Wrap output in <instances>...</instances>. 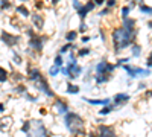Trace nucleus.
Segmentation results:
<instances>
[{"instance_id": "f257e3e1", "label": "nucleus", "mask_w": 152, "mask_h": 137, "mask_svg": "<svg viewBox=\"0 0 152 137\" xmlns=\"http://www.w3.org/2000/svg\"><path fill=\"white\" fill-rule=\"evenodd\" d=\"M135 35L137 34L128 32L122 26L114 28L111 32V43H113V49H114V55H119L126 47L132 46L135 43Z\"/></svg>"}, {"instance_id": "f03ea898", "label": "nucleus", "mask_w": 152, "mask_h": 137, "mask_svg": "<svg viewBox=\"0 0 152 137\" xmlns=\"http://www.w3.org/2000/svg\"><path fill=\"white\" fill-rule=\"evenodd\" d=\"M64 119V125L67 127V130L73 134H84V127H85V120L82 119V116H79L75 111H67L62 116Z\"/></svg>"}, {"instance_id": "7ed1b4c3", "label": "nucleus", "mask_w": 152, "mask_h": 137, "mask_svg": "<svg viewBox=\"0 0 152 137\" xmlns=\"http://www.w3.org/2000/svg\"><path fill=\"white\" fill-rule=\"evenodd\" d=\"M49 40L47 35H41L40 32H37L34 37H31V38H28V49H31V51H34L37 55L43 52V49L46 46Z\"/></svg>"}, {"instance_id": "20e7f679", "label": "nucleus", "mask_w": 152, "mask_h": 137, "mask_svg": "<svg viewBox=\"0 0 152 137\" xmlns=\"http://www.w3.org/2000/svg\"><path fill=\"white\" fill-rule=\"evenodd\" d=\"M20 40H21L20 35H15V34H12V32H9V31H6V29L0 31V41H2L5 46L11 47V49L15 47V46H18V44H20Z\"/></svg>"}, {"instance_id": "39448f33", "label": "nucleus", "mask_w": 152, "mask_h": 137, "mask_svg": "<svg viewBox=\"0 0 152 137\" xmlns=\"http://www.w3.org/2000/svg\"><path fill=\"white\" fill-rule=\"evenodd\" d=\"M26 134L28 137H46L47 130L41 120H31V130Z\"/></svg>"}, {"instance_id": "423d86ee", "label": "nucleus", "mask_w": 152, "mask_h": 137, "mask_svg": "<svg viewBox=\"0 0 152 137\" xmlns=\"http://www.w3.org/2000/svg\"><path fill=\"white\" fill-rule=\"evenodd\" d=\"M34 87H35L37 90H40L43 95H46L47 97H56L55 92L52 90V87H50V84H49V81H47V78H46V76H44V78H41L40 81L34 82Z\"/></svg>"}, {"instance_id": "0eeeda50", "label": "nucleus", "mask_w": 152, "mask_h": 137, "mask_svg": "<svg viewBox=\"0 0 152 137\" xmlns=\"http://www.w3.org/2000/svg\"><path fill=\"white\" fill-rule=\"evenodd\" d=\"M117 69L116 64L108 63L107 59H100L99 63L94 66V75H102V73H113Z\"/></svg>"}, {"instance_id": "6e6552de", "label": "nucleus", "mask_w": 152, "mask_h": 137, "mask_svg": "<svg viewBox=\"0 0 152 137\" xmlns=\"http://www.w3.org/2000/svg\"><path fill=\"white\" fill-rule=\"evenodd\" d=\"M26 76H28V79L34 84V82H37V81H40L41 78H44V75L41 73V70L38 69L37 66L29 64V66L26 67Z\"/></svg>"}, {"instance_id": "1a4fd4ad", "label": "nucleus", "mask_w": 152, "mask_h": 137, "mask_svg": "<svg viewBox=\"0 0 152 137\" xmlns=\"http://www.w3.org/2000/svg\"><path fill=\"white\" fill-rule=\"evenodd\" d=\"M31 23H32V28L37 31V32H41L43 29H44V23H46V20H44V17L40 14V12H34V14H31Z\"/></svg>"}, {"instance_id": "9d476101", "label": "nucleus", "mask_w": 152, "mask_h": 137, "mask_svg": "<svg viewBox=\"0 0 152 137\" xmlns=\"http://www.w3.org/2000/svg\"><path fill=\"white\" fill-rule=\"evenodd\" d=\"M67 66V69H69V72H70V75H69V79L70 81H75L76 78H79L81 75L84 73V67L81 66V64H72V63H67L66 64Z\"/></svg>"}, {"instance_id": "9b49d317", "label": "nucleus", "mask_w": 152, "mask_h": 137, "mask_svg": "<svg viewBox=\"0 0 152 137\" xmlns=\"http://www.w3.org/2000/svg\"><path fill=\"white\" fill-rule=\"evenodd\" d=\"M55 108H56V113L59 116H64L67 111H70V107H69L67 101H64V99H61V97L55 99Z\"/></svg>"}, {"instance_id": "f8f14e48", "label": "nucleus", "mask_w": 152, "mask_h": 137, "mask_svg": "<svg viewBox=\"0 0 152 137\" xmlns=\"http://www.w3.org/2000/svg\"><path fill=\"white\" fill-rule=\"evenodd\" d=\"M96 131H97L99 137H116V131H114V128L108 127V125H99Z\"/></svg>"}, {"instance_id": "ddd939ff", "label": "nucleus", "mask_w": 152, "mask_h": 137, "mask_svg": "<svg viewBox=\"0 0 152 137\" xmlns=\"http://www.w3.org/2000/svg\"><path fill=\"white\" fill-rule=\"evenodd\" d=\"M82 101L84 102H87V104H90V105H100V107H104V105H110L113 101L110 97H104V99H91V97H82Z\"/></svg>"}, {"instance_id": "4468645a", "label": "nucleus", "mask_w": 152, "mask_h": 137, "mask_svg": "<svg viewBox=\"0 0 152 137\" xmlns=\"http://www.w3.org/2000/svg\"><path fill=\"white\" fill-rule=\"evenodd\" d=\"M135 24H137V21H135L134 18H129V17L122 18V28H125L128 32L137 34V28H135Z\"/></svg>"}, {"instance_id": "2eb2a0df", "label": "nucleus", "mask_w": 152, "mask_h": 137, "mask_svg": "<svg viewBox=\"0 0 152 137\" xmlns=\"http://www.w3.org/2000/svg\"><path fill=\"white\" fill-rule=\"evenodd\" d=\"M131 99V96L128 95V93H117L116 96H114L111 101L114 102V105H117V107H120V105H125L126 102H128Z\"/></svg>"}, {"instance_id": "dca6fc26", "label": "nucleus", "mask_w": 152, "mask_h": 137, "mask_svg": "<svg viewBox=\"0 0 152 137\" xmlns=\"http://www.w3.org/2000/svg\"><path fill=\"white\" fill-rule=\"evenodd\" d=\"M14 11H15V14L20 15L21 18H29V17H31V11H29V8L24 5V3L17 5V6L14 8Z\"/></svg>"}, {"instance_id": "f3484780", "label": "nucleus", "mask_w": 152, "mask_h": 137, "mask_svg": "<svg viewBox=\"0 0 152 137\" xmlns=\"http://www.w3.org/2000/svg\"><path fill=\"white\" fill-rule=\"evenodd\" d=\"M113 79V73H102V75H94V82L96 85H102L107 84Z\"/></svg>"}, {"instance_id": "a211bd4d", "label": "nucleus", "mask_w": 152, "mask_h": 137, "mask_svg": "<svg viewBox=\"0 0 152 137\" xmlns=\"http://www.w3.org/2000/svg\"><path fill=\"white\" fill-rule=\"evenodd\" d=\"M78 31H75V29H70V31H67L66 32V35H64V38H66V41H69V43H75L76 40H78Z\"/></svg>"}, {"instance_id": "6ab92c4d", "label": "nucleus", "mask_w": 152, "mask_h": 137, "mask_svg": "<svg viewBox=\"0 0 152 137\" xmlns=\"http://www.w3.org/2000/svg\"><path fill=\"white\" fill-rule=\"evenodd\" d=\"M76 14H78V17H79V20L81 21H85V18H87V15L90 14V12L87 11V8H85V5L82 3L78 9H76Z\"/></svg>"}, {"instance_id": "aec40b11", "label": "nucleus", "mask_w": 152, "mask_h": 137, "mask_svg": "<svg viewBox=\"0 0 152 137\" xmlns=\"http://www.w3.org/2000/svg\"><path fill=\"white\" fill-rule=\"evenodd\" d=\"M79 92H81L79 85L72 84V82H69V84H67V89H66V93H67V95H78Z\"/></svg>"}, {"instance_id": "412c9836", "label": "nucleus", "mask_w": 152, "mask_h": 137, "mask_svg": "<svg viewBox=\"0 0 152 137\" xmlns=\"http://www.w3.org/2000/svg\"><path fill=\"white\" fill-rule=\"evenodd\" d=\"M72 51H73V43L66 41V44H62V46L59 47L58 53H61V55H66V53H69V52H72Z\"/></svg>"}, {"instance_id": "4be33fe9", "label": "nucleus", "mask_w": 152, "mask_h": 137, "mask_svg": "<svg viewBox=\"0 0 152 137\" xmlns=\"http://www.w3.org/2000/svg\"><path fill=\"white\" fill-rule=\"evenodd\" d=\"M14 8L12 0H0V11H11Z\"/></svg>"}, {"instance_id": "5701e85b", "label": "nucleus", "mask_w": 152, "mask_h": 137, "mask_svg": "<svg viewBox=\"0 0 152 137\" xmlns=\"http://www.w3.org/2000/svg\"><path fill=\"white\" fill-rule=\"evenodd\" d=\"M8 81H9V72L5 67L0 66V84H5Z\"/></svg>"}, {"instance_id": "b1692460", "label": "nucleus", "mask_w": 152, "mask_h": 137, "mask_svg": "<svg viewBox=\"0 0 152 137\" xmlns=\"http://www.w3.org/2000/svg\"><path fill=\"white\" fill-rule=\"evenodd\" d=\"M90 53H91V49H90V47H81V49H78V52H76L78 58H85V56H90Z\"/></svg>"}, {"instance_id": "393cba45", "label": "nucleus", "mask_w": 152, "mask_h": 137, "mask_svg": "<svg viewBox=\"0 0 152 137\" xmlns=\"http://www.w3.org/2000/svg\"><path fill=\"white\" fill-rule=\"evenodd\" d=\"M59 72H61V67H59V66H56V64H52V66L49 67V76L56 78L58 75H59Z\"/></svg>"}, {"instance_id": "a878e982", "label": "nucleus", "mask_w": 152, "mask_h": 137, "mask_svg": "<svg viewBox=\"0 0 152 137\" xmlns=\"http://www.w3.org/2000/svg\"><path fill=\"white\" fill-rule=\"evenodd\" d=\"M132 56L134 58H138V56H140L142 55V51H143V47L140 46V44H138V43H134L132 46Z\"/></svg>"}, {"instance_id": "bb28decb", "label": "nucleus", "mask_w": 152, "mask_h": 137, "mask_svg": "<svg viewBox=\"0 0 152 137\" xmlns=\"http://www.w3.org/2000/svg\"><path fill=\"white\" fill-rule=\"evenodd\" d=\"M12 63H14L15 66H21V64H23L21 55H20L18 52H15V51H12Z\"/></svg>"}, {"instance_id": "cd10ccee", "label": "nucleus", "mask_w": 152, "mask_h": 137, "mask_svg": "<svg viewBox=\"0 0 152 137\" xmlns=\"http://www.w3.org/2000/svg\"><path fill=\"white\" fill-rule=\"evenodd\" d=\"M53 64H56V66H59V67L66 66V63H64V55L56 53V55H55V58H53Z\"/></svg>"}, {"instance_id": "c85d7f7f", "label": "nucleus", "mask_w": 152, "mask_h": 137, "mask_svg": "<svg viewBox=\"0 0 152 137\" xmlns=\"http://www.w3.org/2000/svg\"><path fill=\"white\" fill-rule=\"evenodd\" d=\"M140 12L142 14H146V15H152V6H148V5H145V3H140Z\"/></svg>"}, {"instance_id": "c756f323", "label": "nucleus", "mask_w": 152, "mask_h": 137, "mask_svg": "<svg viewBox=\"0 0 152 137\" xmlns=\"http://www.w3.org/2000/svg\"><path fill=\"white\" fill-rule=\"evenodd\" d=\"M12 92H15L18 95H24V93L28 92V89H26V85H24V84H18V85L14 87V90H12Z\"/></svg>"}, {"instance_id": "7c9ffc66", "label": "nucleus", "mask_w": 152, "mask_h": 137, "mask_svg": "<svg viewBox=\"0 0 152 137\" xmlns=\"http://www.w3.org/2000/svg\"><path fill=\"white\" fill-rule=\"evenodd\" d=\"M113 111V107H111V104L110 105H104L102 108H100V111H99V114L100 116H107V114H110Z\"/></svg>"}, {"instance_id": "2f4dec72", "label": "nucleus", "mask_w": 152, "mask_h": 137, "mask_svg": "<svg viewBox=\"0 0 152 137\" xmlns=\"http://www.w3.org/2000/svg\"><path fill=\"white\" fill-rule=\"evenodd\" d=\"M129 12H131V6H122V9H120V15H122V18H126V17H129Z\"/></svg>"}, {"instance_id": "473e14b6", "label": "nucleus", "mask_w": 152, "mask_h": 137, "mask_svg": "<svg viewBox=\"0 0 152 137\" xmlns=\"http://www.w3.org/2000/svg\"><path fill=\"white\" fill-rule=\"evenodd\" d=\"M67 63H72V64H76V63H78V55H76V53H73V51H72V52H69Z\"/></svg>"}, {"instance_id": "72a5a7b5", "label": "nucleus", "mask_w": 152, "mask_h": 137, "mask_svg": "<svg viewBox=\"0 0 152 137\" xmlns=\"http://www.w3.org/2000/svg\"><path fill=\"white\" fill-rule=\"evenodd\" d=\"M110 14H111V9L105 6V8H102L97 12V17H105V15H110Z\"/></svg>"}, {"instance_id": "f704fd0d", "label": "nucleus", "mask_w": 152, "mask_h": 137, "mask_svg": "<svg viewBox=\"0 0 152 137\" xmlns=\"http://www.w3.org/2000/svg\"><path fill=\"white\" fill-rule=\"evenodd\" d=\"M85 5V8H87V11L88 12H91V11H94L96 9V5H94V0H88L87 3H84Z\"/></svg>"}, {"instance_id": "c9c22d12", "label": "nucleus", "mask_w": 152, "mask_h": 137, "mask_svg": "<svg viewBox=\"0 0 152 137\" xmlns=\"http://www.w3.org/2000/svg\"><path fill=\"white\" fill-rule=\"evenodd\" d=\"M87 31H88V24H87L85 21H81V23H79V28H78V32H79V34H85Z\"/></svg>"}, {"instance_id": "e433bc0d", "label": "nucleus", "mask_w": 152, "mask_h": 137, "mask_svg": "<svg viewBox=\"0 0 152 137\" xmlns=\"http://www.w3.org/2000/svg\"><path fill=\"white\" fill-rule=\"evenodd\" d=\"M34 6L37 11H41L44 8V0H34Z\"/></svg>"}, {"instance_id": "4c0bfd02", "label": "nucleus", "mask_w": 152, "mask_h": 137, "mask_svg": "<svg viewBox=\"0 0 152 137\" xmlns=\"http://www.w3.org/2000/svg\"><path fill=\"white\" fill-rule=\"evenodd\" d=\"M23 97L26 99V101H29V102H37V101H38V97H37V96H32V95H29L28 92L23 95Z\"/></svg>"}, {"instance_id": "58836bf2", "label": "nucleus", "mask_w": 152, "mask_h": 137, "mask_svg": "<svg viewBox=\"0 0 152 137\" xmlns=\"http://www.w3.org/2000/svg\"><path fill=\"white\" fill-rule=\"evenodd\" d=\"M105 6L113 9V8H116L117 6V0H105Z\"/></svg>"}, {"instance_id": "ea45409f", "label": "nucleus", "mask_w": 152, "mask_h": 137, "mask_svg": "<svg viewBox=\"0 0 152 137\" xmlns=\"http://www.w3.org/2000/svg\"><path fill=\"white\" fill-rule=\"evenodd\" d=\"M29 130H31V120H26V122L23 123V127H21V131L23 133H28Z\"/></svg>"}, {"instance_id": "a19ab883", "label": "nucleus", "mask_w": 152, "mask_h": 137, "mask_svg": "<svg viewBox=\"0 0 152 137\" xmlns=\"http://www.w3.org/2000/svg\"><path fill=\"white\" fill-rule=\"evenodd\" d=\"M59 75H62V76H66V78H69L70 72H69L67 66H62V67H61V72H59Z\"/></svg>"}, {"instance_id": "79ce46f5", "label": "nucleus", "mask_w": 152, "mask_h": 137, "mask_svg": "<svg viewBox=\"0 0 152 137\" xmlns=\"http://www.w3.org/2000/svg\"><path fill=\"white\" fill-rule=\"evenodd\" d=\"M90 40H91L90 35H82V37H81V43H82V44H87Z\"/></svg>"}, {"instance_id": "37998d69", "label": "nucleus", "mask_w": 152, "mask_h": 137, "mask_svg": "<svg viewBox=\"0 0 152 137\" xmlns=\"http://www.w3.org/2000/svg\"><path fill=\"white\" fill-rule=\"evenodd\" d=\"M126 63H129V58H122V59H119L117 63H116V66H117V67H120L122 64H126Z\"/></svg>"}, {"instance_id": "c03bdc74", "label": "nucleus", "mask_w": 152, "mask_h": 137, "mask_svg": "<svg viewBox=\"0 0 152 137\" xmlns=\"http://www.w3.org/2000/svg\"><path fill=\"white\" fill-rule=\"evenodd\" d=\"M99 35H100V38H102V41H107V34H105L104 28H100V29H99Z\"/></svg>"}, {"instance_id": "a18cd8bd", "label": "nucleus", "mask_w": 152, "mask_h": 137, "mask_svg": "<svg viewBox=\"0 0 152 137\" xmlns=\"http://www.w3.org/2000/svg\"><path fill=\"white\" fill-rule=\"evenodd\" d=\"M72 5H73V8H75V11H76L82 3H81V0H72Z\"/></svg>"}, {"instance_id": "49530a36", "label": "nucleus", "mask_w": 152, "mask_h": 137, "mask_svg": "<svg viewBox=\"0 0 152 137\" xmlns=\"http://www.w3.org/2000/svg\"><path fill=\"white\" fill-rule=\"evenodd\" d=\"M146 66H148L149 69H152V52L149 53V58L146 59Z\"/></svg>"}, {"instance_id": "de8ad7c7", "label": "nucleus", "mask_w": 152, "mask_h": 137, "mask_svg": "<svg viewBox=\"0 0 152 137\" xmlns=\"http://www.w3.org/2000/svg\"><path fill=\"white\" fill-rule=\"evenodd\" d=\"M94 5H96V8H100L105 5V0H94Z\"/></svg>"}, {"instance_id": "09e8293b", "label": "nucleus", "mask_w": 152, "mask_h": 137, "mask_svg": "<svg viewBox=\"0 0 152 137\" xmlns=\"http://www.w3.org/2000/svg\"><path fill=\"white\" fill-rule=\"evenodd\" d=\"M59 2H62V0H50V5H52V6H56Z\"/></svg>"}, {"instance_id": "8fccbe9b", "label": "nucleus", "mask_w": 152, "mask_h": 137, "mask_svg": "<svg viewBox=\"0 0 152 137\" xmlns=\"http://www.w3.org/2000/svg\"><path fill=\"white\" fill-rule=\"evenodd\" d=\"M3 111H5V105L0 102V113H3Z\"/></svg>"}, {"instance_id": "3c124183", "label": "nucleus", "mask_w": 152, "mask_h": 137, "mask_svg": "<svg viewBox=\"0 0 152 137\" xmlns=\"http://www.w3.org/2000/svg\"><path fill=\"white\" fill-rule=\"evenodd\" d=\"M145 87H146V84H145V82H142L140 85H138V90H142V89H145Z\"/></svg>"}, {"instance_id": "603ef678", "label": "nucleus", "mask_w": 152, "mask_h": 137, "mask_svg": "<svg viewBox=\"0 0 152 137\" xmlns=\"http://www.w3.org/2000/svg\"><path fill=\"white\" fill-rule=\"evenodd\" d=\"M145 96H146V97H152V92H146Z\"/></svg>"}, {"instance_id": "864d4df0", "label": "nucleus", "mask_w": 152, "mask_h": 137, "mask_svg": "<svg viewBox=\"0 0 152 137\" xmlns=\"http://www.w3.org/2000/svg\"><path fill=\"white\" fill-rule=\"evenodd\" d=\"M148 28H151V29H152V21H148Z\"/></svg>"}, {"instance_id": "5fc2aeb1", "label": "nucleus", "mask_w": 152, "mask_h": 137, "mask_svg": "<svg viewBox=\"0 0 152 137\" xmlns=\"http://www.w3.org/2000/svg\"><path fill=\"white\" fill-rule=\"evenodd\" d=\"M76 137H79V134H76Z\"/></svg>"}]
</instances>
